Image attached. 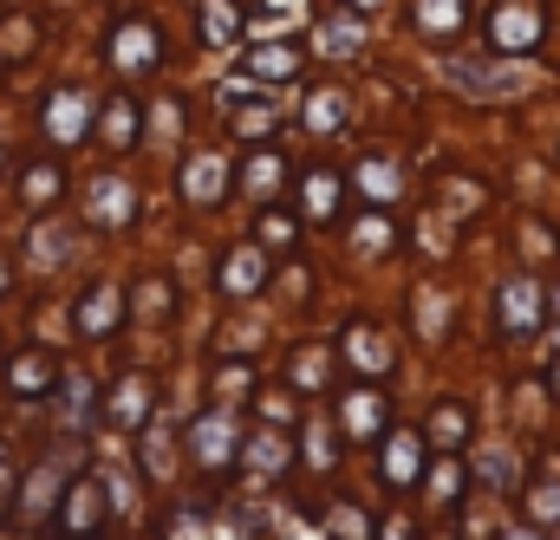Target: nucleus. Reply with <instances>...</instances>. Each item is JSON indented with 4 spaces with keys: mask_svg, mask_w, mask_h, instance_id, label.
Segmentation results:
<instances>
[{
    "mask_svg": "<svg viewBox=\"0 0 560 540\" xmlns=\"http://www.w3.org/2000/svg\"><path fill=\"white\" fill-rule=\"evenodd\" d=\"M92 118H98V85L92 79H46L39 105H33V137H39V150L79 156L92 143Z\"/></svg>",
    "mask_w": 560,
    "mask_h": 540,
    "instance_id": "nucleus-1",
    "label": "nucleus"
},
{
    "mask_svg": "<svg viewBox=\"0 0 560 540\" xmlns=\"http://www.w3.org/2000/svg\"><path fill=\"white\" fill-rule=\"evenodd\" d=\"M0 189H7V215H20V222L52 215V209L72 202V156H59V150H26V156L7 163Z\"/></svg>",
    "mask_w": 560,
    "mask_h": 540,
    "instance_id": "nucleus-2",
    "label": "nucleus"
},
{
    "mask_svg": "<svg viewBox=\"0 0 560 540\" xmlns=\"http://www.w3.org/2000/svg\"><path fill=\"white\" fill-rule=\"evenodd\" d=\"M72 469H79V449H72V443H52L39 462H26V469H20L13 515H7V535H39L46 515L59 508V489L72 482Z\"/></svg>",
    "mask_w": 560,
    "mask_h": 540,
    "instance_id": "nucleus-3",
    "label": "nucleus"
},
{
    "mask_svg": "<svg viewBox=\"0 0 560 540\" xmlns=\"http://www.w3.org/2000/svg\"><path fill=\"white\" fill-rule=\"evenodd\" d=\"M98 59L112 72V85H143L163 66V26L150 13H118L98 39Z\"/></svg>",
    "mask_w": 560,
    "mask_h": 540,
    "instance_id": "nucleus-4",
    "label": "nucleus"
},
{
    "mask_svg": "<svg viewBox=\"0 0 560 540\" xmlns=\"http://www.w3.org/2000/svg\"><path fill=\"white\" fill-rule=\"evenodd\" d=\"M66 359L46 345V339H20V345H0V398L7 410H39L52 398Z\"/></svg>",
    "mask_w": 560,
    "mask_h": 540,
    "instance_id": "nucleus-5",
    "label": "nucleus"
},
{
    "mask_svg": "<svg viewBox=\"0 0 560 540\" xmlns=\"http://www.w3.org/2000/svg\"><path fill=\"white\" fill-rule=\"evenodd\" d=\"M105 521H112V502H105V476L79 462V469H72V482L59 489V508L46 515L39 540H98V535H105Z\"/></svg>",
    "mask_w": 560,
    "mask_h": 540,
    "instance_id": "nucleus-6",
    "label": "nucleus"
},
{
    "mask_svg": "<svg viewBox=\"0 0 560 540\" xmlns=\"http://www.w3.org/2000/svg\"><path fill=\"white\" fill-rule=\"evenodd\" d=\"M125 319H131V293L118 280H105V273H92L66 306V326H72L79 345H112L125 332Z\"/></svg>",
    "mask_w": 560,
    "mask_h": 540,
    "instance_id": "nucleus-7",
    "label": "nucleus"
},
{
    "mask_svg": "<svg viewBox=\"0 0 560 540\" xmlns=\"http://www.w3.org/2000/svg\"><path fill=\"white\" fill-rule=\"evenodd\" d=\"M79 222L66 215V209H52V215H33L26 228H20V248H13V261L20 273H39V280H52V273H66L79 261Z\"/></svg>",
    "mask_w": 560,
    "mask_h": 540,
    "instance_id": "nucleus-8",
    "label": "nucleus"
},
{
    "mask_svg": "<svg viewBox=\"0 0 560 540\" xmlns=\"http://www.w3.org/2000/svg\"><path fill=\"white\" fill-rule=\"evenodd\" d=\"M143 137H150V105H143V92L138 85H105V92H98V118H92V143H98L112 163H125Z\"/></svg>",
    "mask_w": 560,
    "mask_h": 540,
    "instance_id": "nucleus-9",
    "label": "nucleus"
},
{
    "mask_svg": "<svg viewBox=\"0 0 560 540\" xmlns=\"http://www.w3.org/2000/svg\"><path fill=\"white\" fill-rule=\"evenodd\" d=\"M131 222H138V183L112 163L79 189V228L85 235H131Z\"/></svg>",
    "mask_w": 560,
    "mask_h": 540,
    "instance_id": "nucleus-10",
    "label": "nucleus"
},
{
    "mask_svg": "<svg viewBox=\"0 0 560 540\" xmlns=\"http://www.w3.org/2000/svg\"><path fill=\"white\" fill-rule=\"evenodd\" d=\"M98 398H105V391H98V378H92L85 365H66V372H59L46 410H52V423H59L66 443H85V436L98 430Z\"/></svg>",
    "mask_w": 560,
    "mask_h": 540,
    "instance_id": "nucleus-11",
    "label": "nucleus"
},
{
    "mask_svg": "<svg viewBox=\"0 0 560 540\" xmlns=\"http://www.w3.org/2000/svg\"><path fill=\"white\" fill-rule=\"evenodd\" d=\"M183 443H189V462H196L202 476H222V469L235 462V443H242V416H235L229 404H209L202 416H196V423H189V436H183Z\"/></svg>",
    "mask_w": 560,
    "mask_h": 540,
    "instance_id": "nucleus-12",
    "label": "nucleus"
},
{
    "mask_svg": "<svg viewBox=\"0 0 560 540\" xmlns=\"http://www.w3.org/2000/svg\"><path fill=\"white\" fill-rule=\"evenodd\" d=\"M150 416H156V385H150L143 372H118V378L105 385V398H98V423H112V430L138 436Z\"/></svg>",
    "mask_w": 560,
    "mask_h": 540,
    "instance_id": "nucleus-13",
    "label": "nucleus"
},
{
    "mask_svg": "<svg viewBox=\"0 0 560 540\" xmlns=\"http://www.w3.org/2000/svg\"><path fill=\"white\" fill-rule=\"evenodd\" d=\"M39 52H46V20L33 7H7L0 0V79L26 72Z\"/></svg>",
    "mask_w": 560,
    "mask_h": 540,
    "instance_id": "nucleus-14",
    "label": "nucleus"
},
{
    "mask_svg": "<svg viewBox=\"0 0 560 540\" xmlns=\"http://www.w3.org/2000/svg\"><path fill=\"white\" fill-rule=\"evenodd\" d=\"M176 189H183L189 209H215V202L229 196V156H222V150H196V156H183Z\"/></svg>",
    "mask_w": 560,
    "mask_h": 540,
    "instance_id": "nucleus-15",
    "label": "nucleus"
},
{
    "mask_svg": "<svg viewBox=\"0 0 560 540\" xmlns=\"http://www.w3.org/2000/svg\"><path fill=\"white\" fill-rule=\"evenodd\" d=\"M495 52H535L541 46V0H502L489 20Z\"/></svg>",
    "mask_w": 560,
    "mask_h": 540,
    "instance_id": "nucleus-16",
    "label": "nucleus"
},
{
    "mask_svg": "<svg viewBox=\"0 0 560 540\" xmlns=\"http://www.w3.org/2000/svg\"><path fill=\"white\" fill-rule=\"evenodd\" d=\"M423 469H430V436L423 430H385V482L411 489V482H423Z\"/></svg>",
    "mask_w": 560,
    "mask_h": 540,
    "instance_id": "nucleus-17",
    "label": "nucleus"
},
{
    "mask_svg": "<svg viewBox=\"0 0 560 540\" xmlns=\"http://www.w3.org/2000/svg\"><path fill=\"white\" fill-rule=\"evenodd\" d=\"M261 286H268V248L248 235V242H235L229 261H222V293H229V300H248V293H261Z\"/></svg>",
    "mask_w": 560,
    "mask_h": 540,
    "instance_id": "nucleus-18",
    "label": "nucleus"
},
{
    "mask_svg": "<svg viewBox=\"0 0 560 540\" xmlns=\"http://www.w3.org/2000/svg\"><path fill=\"white\" fill-rule=\"evenodd\" d=\"M450 79H456V92H469V98H515V92H522V79L502 72V66H489V59H456Z\"/></svg>",
    "mask_w": 560,
    "mask_h": 540,
    "instance_id": "nucleus-19",
    "label": "nucleus"
},
{
    "mask_svg": "<svg viewBox=\"0 0 560 540\" xmlns=\"http://www.w3.org/2000/svg\"><path fill=\"white\" fill-rule=\"evenodd\" d=\"M339 430H346L352 443L385 436V398H378V391H346V398H339Z\"/></svg>",
    "mask_w": 560,
    "mask_h": 540,
    "instance_id": "nucleus-20",
    "label": "nucleus"
},
{
    "mask_svg": "<svg viewBox=\"0 0 560 540\" xmlns=\"http://www.w3.org/2000/svg\"><path fill=\"white\" fill-rule=\"evenodd\" d=\"M463 13H469V0H411V26L436 46L463 33Z\"/></svg>",
    "mask_w": 560,
    "mask_h": 540,
    "instance_id": "nucleus-21",
    "label": "nucleus"
},
{
    "mask_svg": "<svg viewBox=\"0 0 560 540\" xmlns=\"http://www.w3.org/2000/svg\"><path fill=\"white\" fill-rule=\"evenodd\" d=\"M346 359H352V365H365L372 378H385V372L398 365V352L385 345V332H378V326H346Z\"/></svg>",
    "mask_w": 560,
    "mask_h": 540,
    "instance_id": "nucleus-22",
    "label": "nucleus"
},
{
    "mask_svg": "<svg viewBox=\"0 0 560 540\" xmlns=\"http://www.w3.org/2000/svg\"><path fill=\"white\" fill-rule=\"evenodd\" d=\"M196 39L202 46H235L242 39V7L235 0H202L196 7Z\"/></svg>",
    "mask_w": 560,
    "mask_h": 540,
    "instance_id": "nucleus-23",
    "label": "nucleus"
},
{
    "mask_svg": "<svg viewBox=\"0 0 560 540\" xmlns=\"http://www.w3.org/2000/svg\"><path fill=\"white\" fill-rule=\"evenodd\" d=\"M502 326L522 332V339L541 326V293H535L528 280H509V286H502Z\"/></svg>",
    "mask_w": 560,
    "mask_h": 540,
    "instance_id": "nucleus-24",
    "label": "nucleus"
},
{
    "mask_svg": "<svg viewBox=\"0 0 560 540\" xmlns=\"http://www.w3.org/2000/svg\"><path fill=\"white\" fill-rule=\"evenodd\" d=\"M300 59H306L300 46H255V52L242 59V79H255V85H261V79H293Z\"/></svg>",
    "mask_w": 560,
    "mask_h": 540,
    "instance_id": "nucleus-25",
    "label": "nucleus"
},
{
    "mask_svg": "<svg viewBox=\"0 0 560 540\" xmlns=\"http://www.w3.org/2000/svg\"><path fill=\"white\" fill-rule=\"evenodd\" d=\"M522 502H528V528H555L560 521V449H548V482H535Z\"/></svg>",
    "mask_w": 560,
    "mask_h": 540,
    "instance_id": "nucleus-26",
    "label": "nucleus"
},
{
    "mask_svg": "<svg viewBox=\"0 0 560 540\" xmlns=\"http://www.w3.org/2000/svg\"><path fill=\"white\" fill-rule=\"evenodd\" d=\"M359 46H365V20H359V13H326V20H319V52L352 59Z\"/></svg>",
    "mask_w": 560,
    "mask_h": 540,
    "instance_id": "nucleus-27",
    "label": "nucleus"
},
{
    "mask_svg": "<svg viewBox=\"0 0 560 540\" xmlns=\"http://www.w3.org/2000/svg\"><path fill=\"white\" fill-rule=\"evenodd\" d=\"M352 183H359V196H365V202H378V209H385V202H398V189H405V183H398V163H392V156H365Z\"/></svg>",
    "mask_w": 560,
    "mask_h": 540,
    "instance_id": "nucleus-28",
    "label": "nucleus"
},
{
    "mask_svg": "<svg viewBox=\"0 0 560 540\" xmlns=\"http://www.w3.org/2000/svg\"><path fill=\"white\" fill-rule=\"evenodd\" d=\"M280 176H287V163H280V150H268V143H261V150L242 163V189H248L255 202H268V196H275Z\"/></svg>",
    "mask_w": 560,
    "mask_h": 540,
    "instance_id": "nucleus-29",
    "label": "nucleus"
},
{
    "mask_svg": "<svg viewBox=\"0 0 560 540\" xmlns=\"http://www.w3.org/2000/svg\"><path fill=\"white\" fill-rule=\"evenodd\" d=\"M138 319H156V326H170V313H176V286L163 280V273H150V280H138Z\"/></svg>",
    "mask_w": 560,
    "mask_h": 540,
    "instance_id": "nucleus-30",
    "label": "nucleus"
},
{
    "mask_svg": "<svg viewBox=\"0 0 560 540\" xmlns=\"http://www.w3.org/2000/svg\"><path fill=\"white\" fill-rule=\"evenodd\" d=\"M300 202H306V215H313V222H326V215L339 209V176H332V169H306Z\"/></svg>",
    "mask_w": 560,
    "mask_h": 540,
    "instance_id": "nucleus-31",
    "label": "nucleus"
},
{
    "mask_svg": "<svg viewBox=\"0 0 560 540\" xmlns=\"http://www.w3.org/2000/svg\"><path fill=\"white\" fill-rule=\"evenodd\" d=\"M242 449H248V469H261V476H280L287 469V436H275V430H255Z\"/></svg>",
    "mask_w": 560,
    "mask_h": 540,
    "instance_id": "nucleus-32",
    "label": "nucleus"
},
{
    "mask_svg": "<svg viewBox=\"0 0 560 540\" xmlns=\"http://www.w3.org/2000/svg\"><path fill=\"white\" fill-rule=\"evenodd\" d=\"M339 125H346V98H339V92H313V105H306V131L332 137Z\"/></svg>",
    "mask_w": 560,
    "mask_h": 540,
    "instance_id": "nucleus-33",
    "label": "nucleus"
},
{
    "mask_svg": "<svg viewBox=\"0 0 560 540\" xmlns=\"http://www.w3.org/2000/svg\"><path fill=\"white\" fill-rule=\"evenodd\" d=\"M430 436H436L443 449H456V443L469 436V410L456 404V398H443V404H436V416H430Z\"/></svg>",
    "mask_w": 560,
    "mask_h": 540,
    "instance_id": "nucleus-34",
    "label": "nucleus"
},
{
    "mask_svg": "<svg viewBox=\"0 0 560 540\" xmlns=\"http://www.w3.org/2000/svg\"><path fill=\"white\" fill-rule=\"evenodd\" d=\"M326 521H332V535H339V540H365V535H372V515H365L359 502H332V508H326Z\"/></svg>",
    "mask_w": 560,
    "mask_h": 540,
    "instance_id": "nucleus-35",
    "label": "nucleus"
},
{
    "mask_svg": "<svg viewBox=\"0 0 560 540\" xmlns=\"http://www.w3.org/2000/svg\"><path fill=\"white\" fill-rule=\"evenodd\" d=\"M20 456H13V443H0V528H7V515H13V495H20Z\"/></svg>",
    "mask_w": 560,
    "mask_h": 540,
    "instance_id": "nucleus-36",
    "label": "nucleus"
},
{
    "mask_svg": "<svg viewBox=\"0 0 560 540\" xmlns=\"http://www.w3.org/2000/svg\"><path fill=\"white\" fill-rule=\"evenodd\" d=\"M235 105H242V98H235ZM235 131H242V137H268V131H275V105H268V98L242 105V111H235Z\"/></svg>",
    "mask_w": 560,
    "mask_h": 540,
    "instance_id": "nucleus-37",
    "label": "nucleus"
},
{
    "mask_svg": "<svg viewBox=\"0 0 560 540\" xmlns=\"http://www.w3.org/2000/svg\"><path fill=\"white\" fill-rule=\"evenodd\" d=\"M20 293V261H13V248L0 242V313H7V300Z\"/></svg>",
    "mask_w": 560,
    "mask_h": 540,
    "instance_id": "nucleus-38",
    "label": "nucleus"
},
{
    "mask_svg": "<svg viewBox=\"0 0 560 540\" xmlns=\"http://www.w3.org/2000/svg\"><path fill=\"white\" fill-rule=\"evenodd\" d=\"M293 378H300V385H319V378H326V359H319V352H293Z\"/></svg>",
    "mask_w": 560,
    "mask_h": 540,
    "instance_id": "nucleus-39",
    "label": "nucleus"
},
{
    "mask_svg": "<svg viewBox=\"0 0 560 540\" xmlns=\"http://www.w3.org/2000/svg\"><path fill=\"white\" fill-rule=\"evenodd\" d=\"M287 242H293V222L287 215H268L261 222V248H287Z\"/></svg>",
    "mask_w": 560,
    "mask_h": 540,
    "instance_id": "nucleus-40",
    "label": "nucleus"
},
{
    "mask_svg": "<svg viewBox=\"0 0 560 540\" xmlns=\"http://www.w3.org/2000/svg\"><path fill=\"white\" fill-rule=\"evenodd\" d=\"M482 482H489V489H509V482H515L509 456H482Z\"/></svg>",
    "mask_w": 560,
    "mask_h": 540,
    "instance_id": "nucleus-41",
    "label": "nucleus"
},
{
    "mask_svg": "<svg viewBox=\"0 0 560 540\" xmlns=\"http://www.w3.org/2000/svg\"><path fill=\"white\" fill-rule=\"evenodd\" d=\"M392 248V228L385 222H365V255H385Z\"/></svg>",
    "mask_w": 560,
    "mask_h": 540,
    "instance_id": "nucleus-42",
    "label": "nucleus"
},
{
    "mask_svg": "<svg viewBox=\"0 0 560 540\" xmlns=\"http://www.w3.org/2000/svg\"><path fill=\"white\" fill-rule=\"evenodd\" d=\"M385 540H418V535H411V521H405V515H392V521H385Z\"/></svg>",
    "mask_w": 560,
    "mask_h": 540,
    "instance_id": "nucleus-43",
    "label": "nucleus"
},
{
    "mask_svg": "<svg viewBox=\"0 0 560 540\" xmlns=\"http://www.w3.org/2000/svg\"><path fill=\"white\" fill-rule=\"evenodd\" d=\"M268 416H275V423H287V416H293V404H287V391H275V398H268Z\"/></svg>",
    "mask_w": 560,
    "mask_h": 540,
    "instance_id": "nucleus-44",
    "label": "nucleus"
},
{
    "mask_svg": "<svg viewBox=\"0 0 560 540\" xmlns=\"http://www.w3.org/2000/svg\"><path fill=\"white\" fill-rule=\"evenodd\" d=\"M7 163H13V137H7V125H0V176H7Z\"/></svg>",
    "mask_w": 560,
    "mask_h": 540,
    "instance_id": "nucleus-45",
    "label": "nucleus"
},
{
    "mask_svg": "<svg viewBox=\"0 0 560 540\" xmlns=\"http://www.w3.org/2000/svg\"><path fill=\"white\" fill-rule=\"evenodd\" d=\"M548 385H555V391H560V359H555V372H548Z\"/></svg>",
    "mask_w": 560,
    "mask_h": 540,
    "instance_id": "nucleus-46",
    "label": "nucleus"
},
{
    "mask_svg": "<svg viewBox=\"0 0 560 540\" xmlns=\"http://www.w3.org/2000/svg\"><path fill=\"white\" fill-rule=\"evenodd\" d=\"M509 540H541V535H535V528H528V535H509Z\"/></svg>",
    "mask_w": 560,
    "mask_h": 540,
    "instance_id": "nucleus-47",
    "label": "nucleus"
},
{
    "mask_svg": "<svg viewBox=\"0 0 560 540\" xmlns=\"http://www.w3.org/2000/svg\"><path fill=\"white\" fill-rule=\"evenodd\" d=\"M555 313H560V286H555Z\"/></svg>",
    "mask_w": 560,
    "mask_h": 540,
    "instance_id": "nucleus-48",
    "label": "nucleus"
},
{
    "mask_svg": "<svg viewBox=\"0 0 560 540\" xmlns=\"http://www.w3.org/2000/svg\"><path fill=\"white\" fill-rule=\"evenodd\" d=\"M365 7H372V0H365Z\"/></svg>",
    "mask_w": 560,
    "mask_h": 540,
    "instance_id": "nucleus-49",
    "label": "nucleus"
}]
</instances>
